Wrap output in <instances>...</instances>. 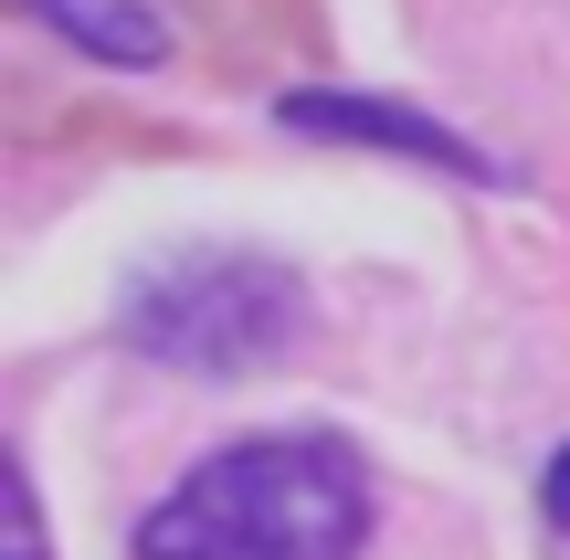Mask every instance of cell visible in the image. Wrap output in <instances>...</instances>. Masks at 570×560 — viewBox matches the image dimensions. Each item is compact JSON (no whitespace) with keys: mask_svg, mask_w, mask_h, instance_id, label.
<instances>
[{"mask_svg":"<svg viewBox=\"0 0 570 560\" xmlns=\"http://www.w3.org/2000/svg\"><path fill=\"white\" fill-rule=\"evenodd\" d=\"M0 560H53L42 550V508H32V465L0 455Z\"/></svg>","mask_w":570,"mask_h":560,"instance_id":"cell-5","label":"cell"},{"mask_svg":"<svg viewBox=\"0 0 570 560\" xmlns=\"http://www.w3.org/2000/svg\"><path fill=\"white\" fill-rule=\"evenodd\" d=\"M370 465L338 434H244L138 519V560H360Z\"/></svg>","mask_w":570,"mask_h":560,"instance_id":"cell-1","label":"cell"},{"mask_svg":"<svg viewBox=\"0 0 570 560\" xmlns=\"http://www.w3.org/2000/svg\"><path fill=\"white\" fill-rule=\"evenodd\" d=\"M539 508H550V529H560V540H570V444H560V455H550V477H539Z\"/></svg>","mask_w":570,"mask_h":560,"instance_id":"cell-6","label":"cell"},{"mask_svg":"<svg viewBox=\"0 0 570 560\" xmlns=\"http://www.w3.org/2000/svg\"><path fill=\"white\" fill-rule=\"evenodd\" d=\"M117 328H127L138 360L233 381V371H265V360H285L306 338V286L275 254H180V265L127 286Z\"/></svg>","mask_w":570,"mask_h":560,"instance_id":"cell-2","label":"cell"},{"mask_svg":"<svg viewBox=\"0 0 570 560\" xmlns=\"http://www.w3.org/2000/svg\"><path fill=\"white\" fill-rule=\"evenodd\" d=\"M275 117L296 127V138L391 148V159L454 169V180H475V190H508V159H487L475 138H454V127H444V117H423V106H391V96H338V85H296V96H275Z\"/></svg>","mask_w":570,"mask_h":560,"instance_id":"cell-3","label":"cell"},{"mask_svg":"<svg viewBox=\"0 0 570 560\" xmlns=\"http://www.w3.org/2000/svg\"><path fill=\"white\" fill-rule=\"evenodd\" d=\"M21 11L53 42H75V53H96V63H127V75L169 63V21L148 11V0H21Z\"/></svg>","mask_w":570,"mask_h":560,"instance_id":"cell-4","label":"cell"}]
</instances>
